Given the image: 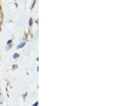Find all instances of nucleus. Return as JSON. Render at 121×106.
Segmentation results:
<instances>
[{
  "mask_svg": "<svg viewBox=\"0 0 121 106\" xmlns=\"http://www.w3.org/2000/svg\"><path fill=\"white\" fill-rule=\"evenodd\" d=\"M25 45V42H23V43H20L18 46H17V48H18V49H19V48H22Z\"/></svg>",
  "mask_w": 121,
  "mask_h": 106,
  "instance_id": "f257e3e1",
  "label": "nucleus"
},
{
  "mask_svg": "<svg viewBox=\"0 0 121 106\" xmlns=\"http://www.w3.org/2000/svg\"><path fill=\"white\" fill-rule=\"evenodd\" d=\"M38 104V101H37L35 103L34 105H33V106H37Z\"/></svg>",
  "mask_w": 121,
  "mask_h": 106,
  "instance_id": "7ed1b4c3",
  "label": "nucleus"
},
{
  "mask_svg": "<svg viewBox=\"0 0 121 106\" xmlns=\"http://www.w3.org/2000/svg\"><path fill=\"white\" fill-rule=\"evenodd\" d=\"M11 42V40H9V41H8V44H9V43H10V42Z\"/></svg>",
  "mask_w": 121,
  "mask_h": 106,
  "instance_id": "39448f33",
  "label": "nucleus"
},
{
  "mask_svg": "<svg viewBox=\"0 0 121 106\" xmlns=\"http://www.w3.org/2000/svg\"><path fill=\"white\" fill-rule=\"evenodd\" d=\"M31 24H32V19H30V25H31Z\"/></svg>",
  "mask_w": 121,
  "mask_h": 106,
  "instance_id": "20e7f679",
  "label": "nucleus"
},
{
  "mask_svg": "<svg viewBox=\"0 0 121 106\" xmlns=\"http://www.w3.org/2000/svg\"><path fill=\"white\" fill-rule=\"evenodd\" d=\"M18 56H19V55L18 54H14V55H13V58H14V59H16L17 57H18Z\"/></svg>",
  "mask_w": 121,
  "mask_h": 106,
  "instance_id": "f03ea898",
  "label": "nucleus"
}]
</instances>
